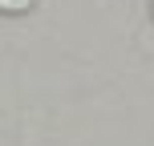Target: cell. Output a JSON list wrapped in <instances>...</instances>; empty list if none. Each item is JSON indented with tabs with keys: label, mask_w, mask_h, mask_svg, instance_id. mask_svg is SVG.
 <instances>
[{
	"label": "cell",
	"mask_w": 154,
	"mask_h": 146,
	"mask_svg": "<svg viewBox=\"0 0 154 146\" xmlns=\"http://www.w3.org/2000/svg\"><path fill=\"white\" fill-rule=\"evenodd\" d=\"M32 4H37V0H0V12L4 16H20V12H29Z\"/></svg>",
	"instance_id": "cell-1"
}]
</instances>
